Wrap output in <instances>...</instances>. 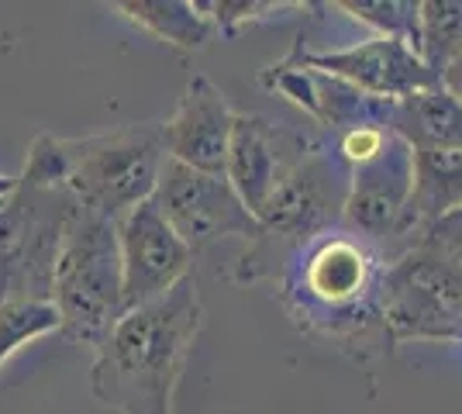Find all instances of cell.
I'll return each mask as SVG.
<instances>
[{
	"label": "cell",
	"instance_id": "obj_1",
	"mask_svg": "<svg viewBox=\"0 0 462 414\" xmlns=\"http://www.w3.org/2000/svg\"><path fill=\"white\" fill-rule=\"evenodd\" d=\"M200 315L197 276H187L152 304L125 311L94 355L90 387L97 400L121 414H173Z\"/></svg>",
	"mask_w": 462,
	"mask_h": 414
},
{
	"label": "cell",
	"instance_id": "obj_2",
	"mask_svg": "<svg viewBox=\"0 0 462 414\" xmlns=\"http://www.w3.org/2000/svg\"><path fill=\"white\" fill-rule=\"evenodd\" d=\"M383 253L338 225L297 242L283 273V297L308 328L338 338L363 336L383 325Z\"/></svg>",
	"mask_w": 462,
	"mask_h": 414
},
{
	"label": "cell",
	"instance_id": "obj_3",
	"mask_svg": "<svg viewBox=\"0 0 462 414\" xmlns=\"http://www.w3.org/2000/svg\"><path fill=\"white\" fill-rule=\"evenodd\" d=\"M52 304L59 311V332L79 345H90L97 353L100 342L111 336L128 311L115 221L77 207L56 259Z\"/></svg>",
	"mask_w": 462,
	"mask_h": 414
},
{
	"label": "cell",
	"instance_id": "obj_4",
	"mask_svg": "<svg viewBox=\"0 0 462 414\" xmlns=\"http://www.w3.org/2000/svg\"><path fill=\"white\" fill-rule=\"evenodd\" d=\"M383 328L393 342H462V259L421 232L386 259Z\"/></svg>",
	"mask_w": 462,
	"mask_h": 414
},
{
	"label": "cell",
	"instance_id": "obj_5",
	"mask_svg": "<svg viewBox=\"0 0 462 414\" xmlns=\"http://www.w3.org/2000/svg\"><path fill=\"white\" fill-rule=\"evenodd\" d=\"M69 177L66 190L83 211L121 221L138 204L152 200L166 166V138L159 121L125 124L104 135L66 138Z\"/></svg>",
	"mask_w": 462,
	"mask_h": 414
},
{
	"label": "cell",
	"instance_id": "obj_6",
	"mask_svg": "<svg viewBox=\"0 0 462 414\" xmlns=\"http://www.w3.org/2000/svg\"><path fill=\"white\" fill-rule=\"evenodd\" d=\"M77 200L66 187H32L18 179L0 204V304L52 300V276Z\"/></svg>",
	"mask_w": 462,
	"mask_h": 414
},
{
	"label": "cell",
	"instance_id": "obj_7",
	"mask_svg": "<svg viewBox=\"0 0 462 414\" xmlns=\"http://www.w3.org/2000/svg\"><path fill=\"white\" fill-rule=\"evenodd\" d=\"M152 204L193 253L217 238H249V242L263 238V225L231 190L228 179L190 170L173 159H166L159 173Z\"/></svg>",
	"mask_w": 462,
	"mask_h": 414
},
{
	"label": "cell",
	"instance_id": "obj_8",
	"mask_svg": "<svg viewBox=\"0 0 462 414\" xmlns=\"http://www.w3.org/2000/svg\"><path fill=\"white\" fill-rule=\"evenodd\" d=\"M348 194V170L331 152V145H304L300 156L290 159L280 187L266 200L259 225L263 238H310L342 225V207Z\"/></svg>",
	"mask_w": 462,
	"mask_h": 414
},
{
	"label": "cell",
	"instance_id": "obj_9",
	"mask_svg": "<svg viewBox=\"0 0 462 414\" xmlns=\"http://www.w3.org/2000/svg\"><path fill=\"white\" fill-rule=\"evenodd\" d=\"M411 194H414V149L393 132L380 156L348 173L342 228L373 245L386 238L411 242L414 238Z\"/></svg>",
	"mask_w": 462,
	"mask_h": 414
},
{
	"label": "cell",
	"instance_id": "obj_10",
	"mask_svg": "<svg viewBox=\"0 0 462 414\" xmlns=\"http://www.w3.org/2000/svg\"><path fill=\"white\" fill-rule=\"evenodd\" d=\"M121 270H125V304L128 311L166 297L176 283L193 276V249L173 232L152 200L138 204L117 221Z\"/></svg>",
	"mask_w": 462,
	"mask_h": 414
},
{
	"label": "cell",
	"instance_id": "obj_11",
	"mask_svg": "<svg viewBox=\"0 0 462 414\" xmlns=\"http://www.w3.org/2000/svg\"><path fill=\"white\" fill-rule=\"evenodd\" d=\"M293 56L300 62H308V66H314V69L328 73V77L356 87L366 97L390 100V104H401L411 94L442 83L424 66V60L411 45L393 39H380V35H369V39L342 45V49H328V52H304V49H297Z\"/></svg>",
	"mask_w": 462,
	"mask_h": 414
},
{
	"label": "cell",
	"instance_id": "obj_12",
	"mask_svg": "<svg viewBox=\"0 0 462 414\" xmlns=\"http://www.w3.org/2000/svg\"><path fill=\"white\" fill-rule=\"evenodd\" d=\"M235 118L238 111H231L225 90L208 77H193L176 104L173 118L162 124L166 156L200 173L225 177Z\"/></svg>",
	"mask_w": 462,
	"mask_h": 414
},
{
	"label": "cell",
	"instance_id": "obj_13",
	"mask_svg": "<svg viewBox=\"0 0 462 414\" xmlns=\"http://www.w3.org/2000/svg\"><path fill=\"white\" fill-rule=\"evenodd\" d=\"M287 166L290 159L283 156L280 132H276V124L270 118H263V115H238L235 118L225 179L231 183V190L242 198V204L255 215V221L263 215L266 200L273 198V190L280 187Z\"/></svg>",
	"mask_w": 462,
	"mask_h": 414
},
{
	"label": "cell",
	"instance_id": "obj_14",
	"mask_svg": "<svg viewBox=\"0 0 462 414\" xmlns=\"http://www.w3.org/2000/svg\"><path fill=\"white\" fill-rule=\"evenodd\" d=\"M456 215H462V149H414V235Z\"/></svg>",
	"mask_w": 462,
	"mask_h": 414
},
{
	"label": "cell",
	"instance_id": "obj_15",
	"mask_svg": "<svg viewBox=\"0 0 462 414\" xmlns=\"http://www.w3.org/2000/svg\"><path fill=\"white\" fill-rule=\"evenodd\" d=\"M393 132L411 149H462V100L442 83L418 90L393 107Z\"/></svg>",
	"mask_w": 462,
	"mask_h": 414
},
{
	"label": "cell",
	"instance_id": "obj_16",
	"mask_svg": "<svg viewBox=\"0 0 462 414\" xmlns=\"http://www.w3.org/2000/svg\"><path fill=\"white\" fill-rule=\"evenodd\" d=\"M117 11L159 41L187 52L204 49L214 35L211 21L204 18L197 0H128V4H117Z\"/></svg>",
	"mask_w": 462,
	"mask_h": 414
},
{
	"label": "cell",
	"instance_id": "obj_17",
	"mask_svg": "<svg viewBox=\"0 0 462 414\" xmlns=\"http://www.w3.org/2000/svg\"><path fill=\"white\" fill-rule=\"evenodd\" d=\"M418 56L439 79L462 60V0H421Z\"/></svg>",
	"mask_w": 462,
	"mask_h": 414
},
{
	"label": "cell",
	"instance_id": "obj_18",
	"mask_svg": "<svg viewBox=\"0 0 462 414\" xmlns=\"http://www.w3.org/2000/svg\"><path fill=\"white\" fill-rule=\"evenodd\" d=\"M335 11L366 24L380 39L404 41L418 52L421 41V0H338Z\"/></svg>",
	"mask_w": 462,
	"mask_h": 414
},
{
	"label": "cell",
	"instance_id": "obj_19",
	"mask_svg": "<svg viewBox=\"0 0 462 414\" xmlns=\"http://www.w3.org/2000/svg\"><path fill=\"white\" fill-rule=\"evenodd\" d=\"M59 332V311L52 300H4L0 304V366L21 345Z\"/></svg>",
	"mask_w": 462,
	"mask_h": 414
},
{
	"label": "cell",
	"instance_id": "obj_20",
	"mask_svg": "<svg viewBox=\"0 0 462 414\" xmlns=\"http://www.w3.org/2000/svg\"><path fill=\"white\" fill-rule=\"evenodd\" d=\"M204 18L211 21L214 32H225V35H235L242 32L245 24H255L263 18H273L280 11H293L300 4H276V0H197Z\"/></svg>",
	"mask_w": 462,
	"mask_h": 414
},
{
	"label": "cell",
	"instance_id": "obj_21",
	"mask_svg": "<svg viewBox=\"0 0 462 414\" xmlns=\"http://www.w3.org/2000/svg\"><path fill=\"white\" fill-rule=\"evenodd\" d=\"M431 235H439L445 242V245H452L456 253H459L462 259V215L448 217V221H442V225H435V228H428Z\"/></svg>",
	"mask_w": 462,
	"mask_h": 414
},
{
	"label": "cell",
	"instance_id": "obj_22",
	"mask_svg": "<svg viewBox=\"0 0 462 414\" xmlns=\"http://www.w3.org/2000/svg\"><path fill=\"white\" fill-rule=\"evenodd\" d=\"M442 87L452 94V97H459L462 100V60L459 62H452L448 69L442 73Z\"/></svg>",
	"mask_w": 462,
	"mask_h": 414
},
{
	"label": "cell",
	"instance_id": "obj_23",
	"mask_svg": "<svg viewBox=\"0 0 462 414\" xmlns=\"http://www.w3.org/2000/svg\"><path fill=\"white\" fill-rule=\"evenodd\" d=\"M14 187H18V179H14V177H4V173H0V200L11 198V194H14Z\"/></svg>",
	"mask_w": 462,
	"mask_h": 414
},
{
	"label": "cell",
	"instance_id": "obj_24",
	"mask_svg": "<svg viewBox=\"0 0 462 414\" xmlns=\"http://www.w3.org/2000/svg\"><path fill=\"white\" fill-rule=\"evenodd\" d=\"M228 414H249V411H228Z\"/></svg>",
	"mask_w": 462,
	"mask_h": 414
},
{
	"label": "cell",
	"instance_id": "obj_25",
	"mask_svg": "<svg viewBox=\"0 0 462 414\" xmlns=\"http://www.w3.org/2000/svg\"><path fill=\"white\" fill-rule=\"evenodd\" d=\"M0 204H4V200H0Z\"/></svg>",
	"mask_w": 462,
	"mask_h": 414
}]
</instances>
